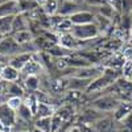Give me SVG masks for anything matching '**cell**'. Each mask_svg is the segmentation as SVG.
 Listing matches in <instances>:
<instances>
[{
	"mask_svg": "<svg viewBox=\"0 0 132 132\" xmlns=\"http://www.w3.org/2000/svg\"><path fill=\"white\" fill-rule=\"evenodd\" d=\"M2 69H3V65H2V63H0V71H2Z\"/></svg>",
	"mask_w": 132,
	"mask_h": 132,
	"instance_id": "obj_37",
	"label": "cell"
},
{
	"mask_svg": "<svg viewBox=\"0 0 132 132\" xmlns=\"http://www.w3.org/2000/svg\"><path fill=\"white\" fill-rule=\"evenodd\" d=\"M70 2H75V3H78V2H79V0H70Z\"/></svg>",
	"mask_w": 132,
	"mask_h": 132,
	"instance_id": "obj_36",
	"label": "cell"
},
{
	"mask_svg": "<svg viewBox=\"0 0 132 132\" xmlns=\"http://www.w3.org/2000/svg\"><path fill=\"white\" fill-rule=\"evenodd\" d=\"M68 83L69 81H63V79H56V81H53L50 87H52V90L53 91H56V93H60V91H63L66 87H68Z\"/></svg>",
	"mask_w": 132,
	"mask_h": 132,
	"instance_id": "obj_26",
	"label": "cell"
},
{
	"mask_svg": "<svg viewBox=\"0 0 132 132\" xmlns=\"http://www.w3.org/2000/svg\"><path fill=\"white\" fill-rule=\"evenodd\" d=\"M91 127L94 128L95 132H112L115 128L114 120L111 118H107V116H102V118L96 119L91 124Z\"/></svg>",
	"mask_w": 132,
	"mask_h": 132,
	"instance_id": "obj_8",
	"label": "cell"
},
{
	"mask_svg": "<svg viewBox=\"0 0 132 132\" xmlns=\"http://www.w3.org/2000/svg\"><path fill=\"white\" fill-rule=\"evenodd\" d=\"M24 87L28 91H37L40 87V79L37 75H27L24 79Z\"/></svg>",
	"mask_w": 132,
	"mask_h": 132,
	"instance_id": "obj_20",
	"label": "cell"
},
{
	"mask_svg": "<svg viewBox=\"0 0 132 132\" xmlns=\"http://www.w3.org/2000/svg\"><path fill=\"white\" fill-rule=\"evenodd\" d=\"M2 82H3V81H2ZM2 82H0V94L3 93V83H2Z\"/></svg>",
	"mask_w": 132,
	"mask_h": 132,
	"instance_id": "obj_35",
	"label": "cell"
},
{
	"mask_svg": "<svg viewBox=\"0 0 132 132\" xmlns=\"http://www.w3.org/2000/svg\"><path fill=\"white\" fill-rule=\"evenodd\" d=\"M0 58H2V56H0Z\"/></svg>",
	"mask_w": 132,
	"mask_h": 132,
	"instance_id": "obj_41",
	"label": "cell"
},
{
	"mask_svg": "<svg viewBox=\"0 0 132 132\" xmlns=\"http://www.w3.org/2000/svg\"><path fill=\"white\" fill-rule=\"evenodd\" d=\"M32 44V42H30ZM29 45V44H27V45H21V44H19L13 36H5L4 40L0 42V56L2 57H12V56H16V54L19 53H23V52H30L27 46Z\"/></svg>",
	"mask_w": 132,
	"mask_h": 132,
	"instance_id": "obj_1",
	"label": "cell"
},
{
	"mask_svg": "<svg viewBox=\"0 0 132 132\" xmlns=\"http://www.w3.org/2000/svg\"><path fill=\"white\" fill-rule=\"evenodd\" d=\"M33 58V54L32 52H23V53H19L16 56H12L9 60V65L16 68L17 70H23L25 68V65Z\"/></svg>",
	"mask_w": 132,
	"mask_h": 132,
	"instance_id": "obj_6",
	"label": "cell"
},
{
	"mask_svg": "<svg viewBox=\"0 0 132 132\" xmlns=\"http://www.w3.org/2000/svg\"><path fill=\"white\" fill-rule=\"evenodd\" d=\"M66 132H95L94 131V128L91 127V128H89V127H87V124H74L73 127H70L68 131H66Z\"/></svg>",
	"mask_w": 132,
	"mask_h": 132,
	"instance_id": "obj_28",
	"label": "cell"
},
{
	"mask_svg": "<svg viewBox=\"0 0 132 132\" xmlns=\"http://www.w3.org/2000/svg\"><path fill=\"white\" fill-rule=\"evenodd\" d=\"M23 102L24 101H23V98H21V96H9L8 101H7V104L17 112V110L20 108L21 104H23Z\"/></svg>",
	"mask_w": 132,
	"mask_h": 132,
	"instance_id": "obj_27",
	"label": "cell"
},
{
	"mask_svg": "<svg viewBox=\"0 0 132 132\" xmlns=\"http://www.w3.org/2000/svg\"><path fill=\"white\" fill-rule=\"evenodd\" d=\"M68 89L70 90H78V91H86V89L89 87L90 82L93 79H87V78H78V77H70L68 79Z\"/></svg>",
	"mask_w": 132,
	"mask_h": 132,
	"instance_id": "obj_10",
	"label": "cell"
},
{
	"mask_svg": "<svg viewBox=\"0 0 132 132\" xmlns=\"http://www.w3.org/2000/svg\"><path fill=\"white\" fill-rule=\"evenodd\" d=\"M35 127L44 132H52V116L38 118L35 122Z\"/></svg>",
	"mask_w": 132,
	"mask_h": 132,
	"instance_id": "obj_21",
	"label": "cell"
},
{
	"mask_svg": "<svg viewBox=\"0 0 132 132\" xmlns=\"http://www.w3.org/2000/svg\"><path fill=\"white\" fill-rule=\"evenodd\" d=\"M32 132H44V131H41V129H38V128H36V127H35V129H33Z\"/></svg>",
	"mask_w": 132,
	"mask_h": 132,
	"instance_id": "obj_34",
	"label": "cell"
},
{
	"mask_svg": "<svg viewBox=\"0 0 132 132\" xmlns=\"http://www.w3.org/2000/svg\"><path fill=\"white\" fill-rule=\"evenodd\" d=\"M27 29H29L28 19L25 17V12H20L13 19L12 33H11V35H13V33H16V32H20V30H27Z\"/></svg>",
	"mask_w": 132,
	"mask_h": 132,
	"instance_id": "obj_11",
	"label": "cell"
},
{
	"mask_svg": "<svg viewBox=\"0 0 132 132\" xmlns=\"http://www.w3.org/2000/svg\"><path fill=\"white\" fill-rule=\"evenodd\" d=\"M20 132H30V131H20Z\"/></svg>",
	"mask_w": 132,
	"mask_h": 132,
	"instance_id": "obj_39",
	"label": "cell"
},
{
	"mask_svg": "<svg viewBox=\"0 0 132 132\" xmlns=\"http://www.w3.org/2000/svg\"><path fill=\"white\" fill-rule=\"evenodd\" d=\"M20 78V70H17L16 68L8 65H4L2 71H0V79L4 82H16Z\"/></svg>",
	"mask_w": 132,
	"mask_h": 132,
	"instance_id": "obj_9",
	"label": "cell"
},
{
	"mask_svg": "<svg viewBox=\"0 0 132 132\" xmlns=\"http://www.w3.org/2000/svg\"><path fill=\"white\" fill-rule=\"evenodd\" d=\"M41 69H42V66L38 61L36 60H30L27 65H25V68L21 70L23 73H25L27 75H37L38 73H41Z\"/></svg>",
	"mask_w": 132,
	"mask_h": 132,
	"instance_id": "obj_19",
	"label": "cell"
},
{
	"mask_svg": "<svg viewBox=\"0 0 132 132\" xmlns=\"http://www.w3.org/2000/svg\"><path fill=\"white\" fill-rule=\"evenodd\" d=\"M129 15H131V19H132V9H131V12H129Z\"/></svg>",
	"mask_w": 132,
	"mask_h": 132,
	"instance_id": "obj_38",
	"label": "cell"
},
{
	"mask_svg": "<svg viewBox=\"0 0 132 132\" xmlns=\"http://www.w3.org/2000/svg\"><path fill=\"white\" fill-rule=\"evenodd\" d=\"M56 114V108H54L52 104H49L48 102H38V107L36 115L38 118H44V116H53Z\"/></svg>",
	"mask_w": 132,
	"mask_h": 132,
	"instance_id": "obj_15",
	"label": "cell"
},
{
	"mask_svg": "<svg viewBox=\"0 0 132 132\" xmlns=\"http://www.w3.org/2000/svg\"><path fill=\"white\" fill-rule=\"evenodd\" d=\"M58 7H60L58 0H46V2L42 4L44 12H45L46 15H49V16H52L56 12H58Z\"/></svg>",
	"mask_w": 132,
	"mask_h": 132,
	"instance_id": "obj_23",
	"label": "cell"
},
{
	"mask_svg": "<svg viewBox=\"0 0 132 132\" xmlns=\"http://www.w3.org/2000/svg\"><path fill=\"white\" fill-rule=\"evenodd\" d=\"M17 116H19L20 119H23L24 122H30L32 118L35 116V114H33L32 110H30V108L23 102V104H21L20 108L17 110Z\"/></svg>",
	"mask_w": 132,
	"mask_h": 132,
	"instance_id": "obj_22",
	"label": "cell"
},
{
	"mask_svg": "<svg viewBox=\"0 0 132 132\" xmlns=\"http://www.w3.org/2000/svg\"><path fill=\"white\" fill-rule=\"evenodd\" d=\"M8 94L11 96H24V89L21 86H19L16 82H9V86H8Z\"/></svg>",
	"mask_w": 132,
	"mask_h": 132,
	"instance_id": "obj_25",
	"label": "cell"
},
{
	"mask_svg": "<svg viewBox=\"0 0 132 132\" xmlns=\"http://www.w3.org/2000/svg\"><path fill=\"white\" fill-rule=\"evenodd\" d=\"M15 16H16V15L0 17V32L4 33V35H7V36L12 33V24H13Z\"/></svg>",
	"mask_w": 132,
	"mask_h": 132,
	"instance_id": "obj_18",
	"label": "cell"
},
{
	"mask_svg": "<svg viewBox=\"0 0 132 132\" xmlns=\"http://www.w3.org/2000/svg\"><path fill=\"white\" fill-rule=\"evenodd\" d=\"M122 8L126 13H129L132 9V0H122Z\"/></svg>",
	"mask_w": 132,
	"mask_h": 132,
	"instance_id": "obj_31",
	"label": "cell"
},
{
	"mask_svg": "<svg viewBox=\"0 0 132 132\" xmlns=\"http://www.w3.org/2000/svg\"><path fill=\"white\" fill-rule=\"evenodd\" d=\"M115 86L118 87V90L120 93H123L126 95H131L132 94V81L124 77H119L115 82Z\"/></svg>",
	"mask_w": 132,
	"mask_h": 132,
	"instance_id": "obj_14",
	"label": "cell"
},
{
	"mask_svg": "<svg viewBox=\"0 0 132 132\" xmlns=\"http://www.w3.org/2000/svg\"><path fill=\"white\" fill-rule=\"evenodd\" d=\"M21 12L20 0H5L0 3V17L3 16H12Z\"/></svg>",
	"mask_w": 132,
	"mask_h": 132,
	"instance_id": "obj_5",
	"label": "cell"
},
{
	"mask_svg": "<svg viewBox=\"0 0 132 132\" xmlns=\"http://www.w3.org/2000/svg\"><path fill=\"white\" fill-rule=\"evenodd\" d=\"M24 103L32 110L33 111V114L36 115V111H37V107H38V98H37V95H36V93H32V94H29V95H27L24 99Z\"/></svg>",
	"mask_w": 132,
	"mask_h": 132,
	"instance_id": "obj_24",
	"label": "cell"
},
{
	"mask_svg": "<svg viewBox=\"0 0 132 132\" xmlns=\"http://www.w3.org/2000/svg\"><path fill=\"white\" fill-rule=\"evenodd\" d=\"M0 131H5V132H11V128H8L3 122H2V119H0Z\"/></svg>",
	"mask_w": 132,
	"mask_h": 132,
	"instance_id": "obj_32",
	"label": "cell"
},
{
	"mask_svg": "<svg viewBox=\"0 0 132 132\" xmlns=\"http://www.w3.org/2000/svg\"><path fill=\"white\" fill-rule=\"evenodd\" d=\"M79 8H78V4L75 2H70V0H63L61 3V5L58 7V15L61 16H65V17H69L70 15L78 12Z\"/></svg>",
	"mask_w": 132,
	"mask_h": 132,
	"instance_id": "obj_12",
	"label": "cell"
},
{
	"mask_svg": "<svg viewBox=\"0 0 132 132\" xmlns=\"http://www.w3.org/2000/svg\"><path fill=\"white\" fill-rule=\"evenodd\" d=\"M70 33L78 41H86V40H91L96 37L99 35V29L95 23H89V24L73 25L70 29Z\"/></svg>",
	"mask_w": 132,
	"mask_h": 132,
	"instance_id": "obj_2",
	"label": "cell"
},
{
	"mask_svg": "<svg viewBox=\"0 0 132 132\" xmlns=\"http://www.w3.org/2000/svg\"><path fill=\"white\" fill-rule=\"evenodd\" d=\"M69 20L71 21L73 25H81V24H89V23H94L95 16L89 12V11H78L73 15L69 16Z\"/></svg>",
	"mask_w": 132,
	"mask_h": 132,
	"instance_id": "obj_7",
	"label": "cell"
},
{
	"mask_svg": "<svg viewBox=\"0 0 132 132\" xmlns=\"http://www.w3.org/2000/svg\"><path fill=\"white\" fill-rule=\"evenodd\" d=\"M131 112H132V104L120 102V104L118 106V108L114 111V119L116 120V122H118V120H122L123 118H126Z\"/></svg>",
	"mask_w": 132,
	"mask_h": 132,
	"instance_id": "obj_16",
	"label": "cell"
},
{
	"mask_svg": "<svg viewBox=\"0 0 132 132\" xmlns=\"http://www.w3.org/2000/svg\"><path fill=\"white\" fill-rule=\"evenodd\" d=\"M17 112L15 111L13 108H11L7 102L5 103H0V119L2 122L8 127V128H12L16 122H17Z\"/></svg>",
	"mask_w": 132,
	"mask_h": 132,
	"instance_id": "obj_4",
	"label": "cell"
},
{
	"mask_svg": "<svg viewBox=\"0 0 132 132\" xmlns=\"http://www.w3.org/2000/svg\"><path fill=\"white\" fill-rule=\"evenodd\" d=\"M11 36H13V38H15L19 44H21V45L30 44V42H33V40H35V37H33V33H32L29 29L16 32V33H13V35H11Z\"/></svg>",
	"mask_w": 132,
	"mask_h": 132,
	"instance_id": "obj_13",
	"label": "cell"
},
{
	"mask_svg": "<svg viewBox=\"0 0 132 132\" xmlns=\"http://www.w3.org/2000/svg\"><path fill=\"white\" fill-rule=\"evenodd\" d=\"M0 132H5V131H0Z\"/></svg>",
	"mask_w": 132,
	"mask_h": 132,
	"instance_id": "obj_40",
	"label": "cell"
},
{
	"mask_svg": "<svg viewBox=\"0 0 132 132\" xmlns=\"http://www.w3.org/2000/svg\"><path fill=\"white\" fill-rule=\"evenodd\" d=\"M112 11H114L112 5H108V4H102L101 7H99V12H101V15H103V16H106L108 19L112 16Z\"/></svg>",
	"mask_w": 132,
	"mask_h": 132,
	"instance_id": "obj_30",
	"label": "cell"
},
{
	"mask_svg": "<svg viewBox=\"0 0 132 132\" xmlns=\"http://www.w3.org/2000/svg\"><path fill=\"white\" fill-rule=\"evenodd\" d=\"M120 104V101L114 96V95H103V96H99L98 99L93 102V106L99 110V111H103V112H111L115 111L118 108V106Z\"/></svg>",
	"mask_w": 132,
	"mask_h": 132,
	"instance_id": "obj_3",
	"label": "cell"
},
{
	"mask_svg": "<svg viewBox=\"0 0 132 132\" xmlns=\"http://www.w3.org/2000/svg\"><path fill=\"white\" fill-rule=\"evenodd\" d=\"M7 35H4V33H2V32H0V42H2L3 40H4V37H5Z\"/></svg>",
	"mask_w": 132,
	"mask_h": 132,
	"instance_id": "obj_33",
	"label": "cell"
},
{
	"mask_svg": "<svg viewBox=\"0 0 132 132\" xmlns=\"http://www.w3.org/2000/svg\"><path fill=\"white\" fill-rule=\"evenodd\" d=\"M81 93L82 91H78V90H70L66 93V101H69V102H75V101H78V99L81 98Z\"/></svg>",
	"mask_w": 132,
	"mask_h": 132,
	"instance_id": "obj_29",
	"label": "cell"
},
{
	"mask_svg": "<svg viewBox=\"0 0 132 132\" xmlns=\"http://www.w3.org/2000/svg\"><path fill=\"white\" fill-rule=\"evenodd\" d=\"M115 132H132V112L123 118L122 120H118Z\"/></svg>",
	"mask_w": 132,
	"mask_h": 132,
	"instance_id": "obj_17",
	"label": "cell"
}]
</instances>
